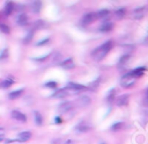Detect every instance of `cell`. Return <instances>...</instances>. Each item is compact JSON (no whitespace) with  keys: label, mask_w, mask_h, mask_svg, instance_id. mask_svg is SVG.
<instances>
[{"label":"cell","mask_w":148,"mask_h":144,"mask_svg":"<svg viewBox=\"0 0 148 144\" xmlns=\"http://www.w3.org/2000/svg\"><path fill=\"white\" fill-rule=\"evenodd\" d=\"M6 144H23V143H21L20 141H7Z\"/></svg>","instance_id":"obj_34"},{"label":"cell","mask_w":148,"mask_h":144,"mask_svg":"<svg viewBox=\"0 0 148 144\" xmlns=\"http://www.w3.org/2000/svg\"><path fill=\"white\" fill-rule=\"evenodd\" d=\"M67 88H68V91H69V94H76V93H79V92L86 91L88 87H86V86H83V85L75 84V82H68Z\"/></svg>","instance_id":"obj_3"},{"label":"cell","mask_w":148,"mask_h":144,"mask_svg":"<svg viewBox=\"0 0 148 144\" xmlns=\"http://www.w3.org/2000/svg\"><path fill=\"white\" fill-rule=\"evenodd\" d=\"M95 20H97L96 13H88V14H84L83 17H82V24L88 26V24L92 23Z\"/></svg>","instance_id":"obj_5"},{"label":"cell","mask_w":148,"mask_h":144,"mask_svg":"<svg viewBox=\"0 0 148 144\" xmlns=\"http://www.w3.org/2000/svg\"><path fill=\"white\" fill-rule=\"evenodd\" d=\"M28 21H29V19L24 13H20L17 15V17H16V22H17L18 26H27Z\"/></svg>","instance_id":"obj_11"},{"label":"cell","mask_w":148,"mask_h":144,"mask_svg":"<svg viewBox=\"0 0 148 144\" xmlns=\"http://www.w3.org/2000/svg\"><path fill=\"white\" fill-rule=\"evenodd\" d=\"M134 84H135V78L131 74V72H127V73L124 74V75L121 77V79H120V85H121V87H124V88H130V87H132Z\"/></svg>","instance_id":"obj_2"},{"label":"cell","mask_w":148,"mask_h":144,"mask_svg":"<svg viewBox=\"0 0 148 144\" xmlns=\"http://www.w3.org/2000/svg\"><path fill=\"white\" fill-rule=\"evenodd\" d=\"M45 86L46 87H50V88H56L57 87V82L56 81H49V82L45 84Z\"/></svg>","instance_id":"obj_30"},{"label":"cell","mask_w":148,"mask_h":144,"mask_svg":"<svg viewBox=\"0 0 148 144\" xmlns=\"http://www.w3.org/2000/svg\"><path fill=\"white\" fill-rule=\"evenodd\" d=\"M128 100H130V95L128 94H121L119 95L118 98H116V105L119 106V107H123V106H126L128 103Z\"/></svg>","instance_id":"obj_8"},{"label":"cell","mask_w":148,"mask_h":144,"mask_svg":"<svg viewBox=\"0 0 148 144\" xmlns=\"http://www.w3.org/2000/svg\"><path fill=\"white\" fill-rule=\"evenodd\" d=\"M10 116H12L14 120L18 121V122H27V116H25V114H23V113H21V111H18V110H13V111L10 113Z\"/></svg>","instance_id":"obj_9"},{"label":"cell","mask_w":148,"mask_h":144,"mask_svg":"<svg viewBox=\"0 0 148 144\" xmlns=\"http://www.w3.org/2000/svg\"><path fill=\"white\" fill-rule=\"evenodd\" d=\"M32 36H34V30H30V31L28 33L27 37H25V38H23V43H29V42L31 41Z\"/></svg>","instance_id":"obj_29"},{"label":"cell","mask_w":148,"mask_h":144,"mask_svg":"<svg viewBox=\"0 0 148 144\" xmlns=\"http://www.w3.org/2000/svg\"><path fill=\"white\" fill-rule=\"evenodd\" d=\"M14 9H15V5L12 3V2H7L5 5V7H3V15L5 16H9L14 12Z\"/></svg>","instance_id":"obj_13"},{"label":"cell","mask_w":148,"mask_h":144,"mask_svg":"<svg viewBox=\"0 0 148 144\" xmlns=\"http://www.w3.org/2000/svg\"><path fill=\"white\" fill-rule=\"evenodd\" d=\"M5 139V129L0 128V142H2Z\"/></svg>","instance_id":"obj_32"},{"label":"cell","mask_w":148,"mask_h":144,"mask_svg":"<svg viewBox=\"0 0 148 144\" xmlns=\"http://www.w3.org/2000/svg\"><path fill=\"white\" fill-rule=\"evenodd\" d=\"M98 84H99V79H96V80H95V81H92V82H91V84H90V87H91V88H92V91H94V89H95V88H96V86H97V85H98Z\"/></svg>","instance_id":"obj_31"},{"label":"cell","mask_w":148,"mask_h":144,"mask_svg":"<svg viewBox=\"0 0 148 144\" xmlns=\"http://www.w3.org/2000/svg\"><path fill=\"white\" fill-rule=\"evenodd\" d=\"M14 84V79H3L0 80V87L2 88H8Z\"/></svg>","instance_id":"obj_22"},{"label":"cell","mask_w":148,"mask_h":144,"mask_svg":"<svg viewBox=\"0 0 148 144\" xmlns=\"http://www.w3.org/2000/svg\"><path fill=\"white\" fill-rule=\"evenodd\" d=\"M125 15H126V9L125 8H119V9H117V10H114V19L116 20H123L124 17H125Z\"/></svg>","instance_id":"obj_19"},{"label":"cell","mask_w":148,"mask_h":144,"mask_svg":"<svg viewBox=\"0 0 148 144\" xmlns=\"http://www.w3.org/2000/svg\"><path fill=\"white\" fill-rule=\"evenodd\" d=\"M145 100H146V101H148V87H147L146 93H145Z\"/></svg>","instance_id":"obj_36"},{"label":"cell","mask_w":148,"mask_h":144,"mask_svg":"<svg viewBox=\"0 0 148 144\" xmlns=\"http://www.w3.org/2000/svg\"><path fill=\"white\" fill-rule=\"evenodd\" d=\"M60 65H61L64 69H72V67L74 66V63H73V59H72V58H68V59H65L64 62H61Z\"/></svg>","instance_id":"obj_23"},{"label":"cell","mask_w":148,"mask_h":144,"mask_svg":"<svg viewBox=\"0 0 148 144\" xmlns=\"http://www.w3.org/2000/svg\"><path fill=\"white\" fill-rule=\"evenodd\" d=\"M128 60H130V55H128V53L123 55V56L120 57L119 62H118V66H125V65H127Z\"/></svg>","instance_id":"obj_21"},{"label":"cell","mask_w":148,"mask_h":144,"mask_svg":"<svg viewBox=\"0 0 148 144\" xmlns=\"http://www.w3.org/2000/svg\"><path fill=\"white\" fill-rule=\"evenodd\" d=\"M23 93H24V89H23V88H18V89H16V91L10 92V93L8 94V98H9L10 100H15V99H18Z\"/></svg>","instance_id":"obj_16"},{"label":"cell","mask_w":148,"mask_h":144,"mask_svg":"<svg viewBox=\"0 0 148 144\" xmlns=\"http://www.w3.org/2000/svg\"><path fill=\"white\" fill-rule=\"evenodd\" d=\"M54 121H56V123H61V118H60V116H57Z\"/></svg>","instance_id":"obj_35"},{"label":"cell","mask_w":148,"mask_h":144,"mask_svg":"<svg viewBox=\"0 0 148 144\" xmlns=\"http://www.w3.org/2000/svg\"><path fill=\"white\" fill-rule=\"evenodd\" d=\"M0 30H1L3 34H9V33H10L9 27H8L7 24H5V23H1V22H0Z\"/></svg>","instance_id":"obj_27"},{"label":"cell","mask_w":148,"mask_h":144,"mask_svg":"<svg viewBox=\"0 0 148 144\" xmlns=\"http://www.w3.org/2000/svg\"><path fill=\"white\" fill-rule=\"evenodd\" d=\"M34 115H35V122H36V124H37V125H42V123H43V117H42L40 113L35 111Z\"/></svg>","instance_id":"obj_25"},{"label":"cell","mask_w":148,"mask_h":144,"mask_svg":"<svg viewBox=\"0 0 148 144\" xmlns=\"http://www.w3.org/2000/svg\"><path fill=\"white\" fill-rule=\"evenodd\" d=\"M72 108H73V103L66 101V102H64V103H61V105L59 106V111H60V113H67V111H69Z\"/></svg>","instance_id":"obj_17"},{"label":"cell","mask_w":148,"mask_h":144,"mask_svg":"<svg viewBox=\"0 0 148 144\" xmlns=\"http://www.w3.org/2000/svg\"><path fill=\"white\" fill-rule=\"evenodd\" d=\"M123 127H124V123H123V122H117V123H113V124H112L111 130H112V131H117V130H120Z\"/></svg>","instance_id":"obj_26"},{"label":"cell","mask_w":148,"mask_h":144,"mask_svg":"<svg viewBox=\"0 0 148 144\" xmlns=\"http://www.w3.org/2000/svg\"><path fill=\"white\" fill-rule=\"evenodd\" d=\"M113 29V23L111 22V21H103L102 22V24L98 27V30L101 31V33H109V31H111Z\"/></svg>","instance_id":"obj_7"},{"label":"cell","mask_w":148,"mask_h":144,"mask_svg":"<svg viewBox=\"0 0 148 144\" xmlns=\"http://www.w3.org/2000/svg\"><path fill=\"white\" fill-rule=\"evenodd\" d=\"M47 42H49V38H46V39H44V41H40V42L36 43V45H37V46H40V45H44V44H46Z\"/></svg>","instance_id":"obj_33"},{"label":"cell","mask_w":148,"mask_h":144,"mask_svg":"<svg viewBox=\"0 0 148 144\" xmlns=\"http://www.w3.org/2000/svg\"><path fill=\"white\" fill-rule=\"evenodd\" d=\"M145 43H146V44H148V37H147V38L145 39Z\"/></svg>","instance_id":"obj_38"},{"label":"cell","mask_w":148,"mask_h":144,"mask_svg":"<svg viewBox=\"0 0 148 144\" xmlns=\"http://www.w3.org/2000/svg\"><path fill=\"white\" fill-rule=\"evenodd\" d=\"M90 98L87 96V95H80L76 100H75V105L79 106V107H86L90 103Z\"/></svg>","instance_id":"obj_6"},{"label":"cell","mask_w":148,"mask_h":144,"mask_svg":"<svg viewBox=\"0 0 148 144\" xmlns=\"http://www.w3.org/2000/svg\"><path fill=\"white\" fill-rule=\"evenodd\" d=\"M30 8H31L32 13L38 14V13L40 12V8H42V2H40V1H38V0L32 1V2H31V5H30Z\"/></svg>","instance_id":"obj_18"},{"label":"cell","mask_w":148,"mask_h":144,"mask_svg":"<svg viewBox=\"0 0 148 144\" xmlns=\"http://www.w3.org/2000/svg\"><path fill=\"white\" fill-rule=\"evenodd\" d=\"M102 144H104V143H102Z\"/></svg>","instance_id":"obj_39"},{"label":"cell","mask_w":148,"mask_h":144,"mask_svg":"<svg viewBox=\"0 0 148 144\" xmlns=\"http://www.w3.org/2000/svg\"><path fill=\"white\" fill-rule=\"evenodd\" d=\"M44 26V22L43 21H36L35 23H34V26H32V30H36V29H39V28H42Z\"/></svg>","instance_id":"obj_28"},{"label":"cell","mask_w":148,"mask_h":144,"mask_svg":"<svg viewBox=\"0 0 148 144\" xmlns=\"http://www.w3.org/2000/svg\"><path fill=\"white\" fill-rule=\"evenodd\" d=\"M65 144H73V141H67Z\"/></svg>","instance_id":"obj_37"},{"label":"cell","mask_w":148,"mask_h":144,"mask_svg":"<svg viewBox=\"0 0 148 144\" xmlns=\"http://www.w3.org/2000/svg\"><path fill=\"white\" fill-rule=\"evenodd\" d=\"M146 14V7H138L132 12V19L133 20H140Z\"/></svg>","instance_id":"obj_4"},{"label":"cell","mask_w":148,"mask_h":144,"mask_svg":"<svg viewBox=\"0 0 148 144\" xmlns=\"http://www.w3.org/2000/svg\"><path fill=\"white\" fill-rule=\"evenodd\" d=\"M89 129H90V125L87 122H80L75 127V130L79 131V132H87Z\"/></svg>","instance_id":"obj_12"},{"label":"cell","mask_w":148,"mask_h":144,"mask_svg":"<svg viewBox=\"0 0 148 144\" xmlns=\"http://www.w3.org/2000/svg\"><path fill=\"white\" fill-rule=\"evenodd\" d=\"M105 99H106V101H112L113 99H116V89H114V88H111V89L106 93Z\"/></svg>","instance_id":"obj_24"},{"label":"cell","mask_w":148,"mask_h":144,"mask_svg":"<svg viewBox=\"0 0 148 144\" xmlns=\"http://www.w3.org/2000/svg\"><path fill=\"white\" fill-rule=\"evenodd\" d=\"M68 95H69L68 88H61V89H58V91L52 95V98H56V99H64V98H66V96H68Z\"/></svg>","instance_id":"obj_10"},{"label":"cell","mask_w":148,"mask_h":144,"mask_svg":"<svg viewBox=\"0 0 148 144\" xmlns=\"http://www.w3.org/2000/svg\"><path fill=\"white\" fill-rule=\"evenodd\" d=\"M31 136H32V134L30 131H22V132L18 134V141L21 143H24V142L29 141L31 138Z\"/></svg>","instance_id":"obj_15"},{"label":"cell","mask_w":148,"mask_h":144,"mask_svg":"<svg viewBox=\"0 0 148 144\" xmlns=\"http://www.w3.org/2000/svg\"><path fill=\"white\" fill-rule=\"evenodd\" d=\"M96 16H97V19H99V20L108 21V19L110 17V10H109V9H102V10H99L98 13H96Z\"/></svg>","instance_id":"obj_14"},{"label":"cell","mask_w":148,"mask_h":144,"mask_svg":"<svg viewBox=\"0 0 148 144\" xmlns=\"http://www.w3.org/2000/svg\"><path fill=\"white\" fill-rule=\"evenodd\" d=\"M112 46H113V42L112 41H108V42H104L103 44H101L98 48H96L92 52H91V56H92V58L96 60V62H99V60H102L106 55H108V52L112 49Z\"/></svg>","instance_id":"obj_1"},{"label":"cell","mask_w":148,"mask_h":144,"mask_svg":"<svg viewBox=\"0 0 148 144\" xmlns=\"http://www.w3.org/2000/svg\"><path fill=\"white\" fill-rule=\"evenodd\" d=\"M145 71H146V69H145V67H136L135 70L131 71V74L136 79V78H140V77L145 73Z\"/></svg>","instance_id":"obj_20"}]
</instances>
